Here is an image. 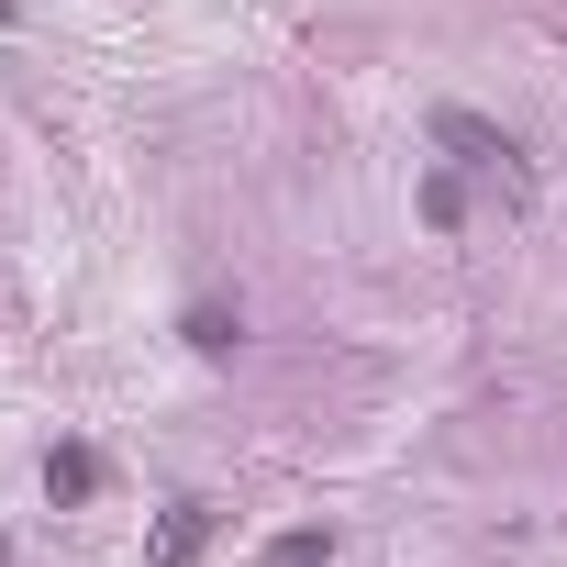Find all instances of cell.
Instances as JSON below:
<instances>
[{
  "mask_svg": "<svg viewBox=\"0 0 567 567\" xmlns=\"http://www.w3.org/2000/svg\"><path fill=\"white\" fill-rule=\"evenodd\" d=\"M212 534H223V512H212V501H167V512H156L145 567H200V556H212Z\"/></svg>",
  "mask_w": 567,
  "mask_h": 567,
  "instance_id": "cell-2",
  "label": "cell"
},
{
  "mask_svg": "<svg viewBox=\"0 0 567 567\" xmlns=\"http://www.w3.org/2000/svg\"><path fill=\"white\" fill-rule=\"evenodd\" d=\"M434 145H445L456 167H489V178H512V189H523V167H512V134H501V123H478V112H434Z\"/></svg>",
  "mask_w": 567,
  "mask_h": 567,
  "instance_id": "cell-1",
  "label": "cell"
},
{
  "mask_svg": "<svg viewBox=\"0 0 567 567\" xmlns=\"http://www.w3.org/2000/svg\"><path fill=\"white\" fill-rule=\"evenodd\" d=\"M323 556H334V534H312V523H301V534H278V545H267V567H323Z\"/></svg>",
  "mask_w": 567,
  "mask_h": 567,
  "instance_id": "cell-5",
  "label": "cell"
},
{
  "mask_svg": "<svg viewBox=\"0 0 567 567\" xmlns=\"http://www.w3.org/2000/svg\"><path fill=\"white\" fill-rule=\"evenodd\" d=\"M0 23H12V0H0Z\"/></svg>",
  "mask_w": 567,
  "mask_h": 567,
  "instance_id": "cell-8",
  "label": "cell"
},
{
  "mask_svg": "<svg viewBox=\"0 0 567 567\" xmlns=\"http://www.w3.org/2000/svg\"><path fill=\"white\" fill-rule=\"evenodd\" d=\"M45 489H56V501H90V489H101V456H90V445H56V456H45Z\"/></svg>",
  "mask_w": 567,
  "mask_h": 567,
  "instance_id": "cell-3",
  "label": "cell"
},
{
  "mask_svg": "<svg viewBox=\"0 0 567 567\" xmlns=\"http://www.w3.org/2000/svg\"><path fill=\"white\" fill-rule=\"evenodd\" d=\"M0 567H12V534H0Z\"/></svg>",
  "mask_w": 567,
  "mask_h": 567,
  "instance_id": "cell-7",
  "label": "cell"
},
{
  "mask_svg": "<svg viewBox=\"0 0 567 567\" xmlns=\"http://www.w3.org/2000/svg\"><path fill=\"white\" fill-rule=\"evenodd\" d=\"M423 223L456 234V223H467V189H456V178H423Z\"/></svg>",
  "mask_w": 567,
  "mask_h": 567,
  "instance_id": "cell-6",
  "label": "cell"
},
{
  "mask_svg": "<svg viewBox=\"0 0 567 567\" xmlns=\"http://www.w3.org/2000/svg\"><path fill=\"white\" fill-rule=\"evenodd\" d=\"M234 334H245V323H234L223 301H200V312H189V346H200V357H234Z\"/></svg>",
  "mask_w": 567,
  "mask_h": 567,
  "instance_id": "cell-4",
  "label": "cell"
}]
</instances>
